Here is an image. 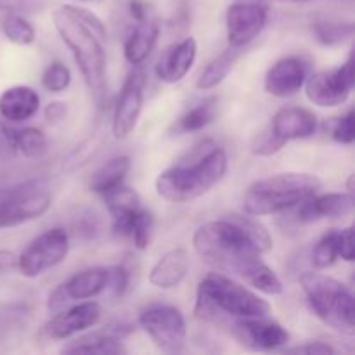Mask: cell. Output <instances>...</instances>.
<instances>
[{"instance_id":"836d02e7","label":"cell","mask_w":355,"mask_h":355,"mask_svg":"<svg viewBox=\"0 0 355 355\" xmlns=\"http://www.w3.org/2000/svg\"><path fill=\"white\" fill-rule=\"evenodd\" d=\"M331 137L340 144H352L355 141V113L350 110L345 116L338 118L331 128Z\"/></svg>"},{"instance_id":"8992f818","label":"cell","mask_w":355,"mask_h":355,"mask_svg":"<svg viewBox=\"0 0 355 355\" xmlns=\"http://www.w3.org/2000/svg\"><path fill=\"white\" fill-rule=\"evenodd\" d=\"M300 284L312 312L326 326L343 335H354V295L345 284L321 272H304Z\"/></svg>"},{"instance_id":"7402d4cb","label":"cell","mask_w":355,"mask_h":355,"mask_svg":"<svg viewBox=\"0 0 355 355\" xmlns=\"http://www.w3.org/2000/svg\"><path fill=\"white\" fill-rule=\"evenodd\" d=\"M40 96L28 85H14L0 94V116L12 123L26 121L37 114Z\"/></svg>"},{"instance_id":"3957f363","label":"cell","mask_w":355,"mask_h":355,"mask_svg":"<svg viewBox=\"0 0 355 355\" xmlns=\"http://www.w3.org/2000/svg\"><path fill=\"white\" fill-rule=\"evenodd\" d=\"M52 21L59 37L71 51L94 103L97 107H104L107 101L104 38L76 16L73 6H62L52 10Z\"/></svg>"},{"instance_id":"f546056e","label":"cell","mask_w":355,"mask_h":355,"mask_svg":"<svg viewBox=\"0 0 355 355\" xmlns=\"http://www.w3.org/2000/svg\"><path fill=\"white\" fill-rule=\"evenodd\" d=\"M338 229H333V231L326 232L321 239L318 241V245L314 246V252H312V263H314L318 269H326V267H331L336 262V259L340 257V248H338Z\"/></svg>"},{"instance_id":"d6986e66","label":"cell","mask_w":355,"mask_h":355,"mask_svg":"<svg viewBox=\"0 0 355 355\" xmlns=\"http://www.w3.org/2000/svg\"><path fill=\"white\" fill-rule=\"evenodd\" d=\"M198 44L193 37H186L179 44L166 49L156 64V76L165 83H177L186 78L196 61Z\"/></svg>"},{"instance_id":"6da1fadb","label":"cell","mask_w":355,"mask_h":355,"mask_svg":"<svg viewBox=\"0 0 355 355\" xmlns=\"http://www.w3.org/2000/svg\"><path fill=\"white\" fill-rule=\"evenodd\" d=\"M193 246L205 262L236 274L263 295L283 293L281 279L262 260L263 253L272 250V238L252 215L232 214L207 222L194 232Z\"/></svg>"},{"instance_id":"52a82bcc","label":"cell","mask_w":355,"mask_h":355,"mask_svg":"<svg viewBox=\"0 0 355 355\" xmlns=\"http://www.w3.org/2000/svg\"><path fill=\"white\" fill-rule=\"evenodd\" d=\"M69 252V236L62 227H54L37 236L17 257L21 276L37 277L45 270L64 262Z\"/></svg>"},{"instance_id":"30bf717a","label":"cell","mask_w":355,"mask_h":355,"mask_svg":"<svg viewBox=\"0 0 355 355\" xmlns=\"http://www.w3.org/2000/svg\"><path fill=\"white\" fill-rule=\"evenodd\" d=\"M52 196L44 187L24 186L0 200V229L16 227L42 217L51 208Z\"/></svg>"},{"instance_id":"7bdbcfd3","label":"cell","mask_w":355,"mask_h":355,"mask_svg":"<svg viewBox=\"0 0 355 355\" xmlns=\"http://www.w3.org/2000/svg\"><path fill=\"white\" fill-rule=\"evenodd\" d=\"M80 2H90V3H99V2H103V0H80Z\"/></svg>"},{"instance_id":"ab89813d","label":"cell","mask_w":355,"mask_h":355,"mask_svg":"<svg viewBox=\"0 0 355 355\" xmlns=\"http://www.w3.org/2000/svg\"><path fill=\"white\" fill-rule=\"evenodd\" d=\"M128 12H130L134 21H142L144 17L149 16L148 6H146L144 0H130L128 2Z\"/></svg>"},{"instance_id":"4fadbf2b","label":"cell","mask_w":355,"mask_h":355,"mask_svg":"<svg viewBox=\"0 0 355 355\" xmlns=\"http://www.w3.org/2000/svg\"><path fill=\"white\" fill-rule=\"evenodd\" d=\"M146 73L142 69H134L121 87L120 97L113 113V135L116 139H125L132 134L142 113L146 89Z\"/></svg>"},{"instance_id":"d4e9b609","label":"cell","mask_w":355,"mask_h":355,"mask_svg":"<svg viewBox=\"0 0 355 355\" xmlns=\"http://www.w3.org/2000/svg\"><path fill=\"white\" fill-rule=\"evenodd\" d=\"M245 47H231L229 45L227 51L222 52L220 55L214 59L207 68L203 69V73L198 78L196 87L200 90H211L217 85H220L227 75L231 73V69L234 68V64L238 62V59L241 58Z\"/></svg>"},{"instance_id":"ee69618b","label":"cell","mask_w":355,"mask_h":355,"mask_svg":"<svg viewBox=\"0 0 355 355\" xmlns=\"http://www.w3.org/2000/svg\"><path fill=\"white\" fill-rule=\"evenodd\" d=\"M349 2H352V0H349Z\"/></svg>"},{"instance_id":"ac0fdd59","label":"cell","mask_w":355,"mask_h":355,"mask_svg":"<svg viewBox=\"0 0 355 355\" xmlns=\"http://www.w3.org/2000/svg\"><path fill=\"white\" fill-rule=\"evenodd\" d=\"M130 333V328L125 324L107 326L101 331H92L80 338L73 340L62 349V354H99L114 355L125 354L123 338Z\"/></svg>"},{"instance_id":"5b68a950","label":"cell","mask_w":355,"mask_h":355,"mask_svg":"<svg viewBox=\"0 0 355 355\" xmlns=\"http://www.w3.org/2000/svg\"><path fill=\"white\" fill-rule=\"evenodd\" d=\"M321 189L319 177L311 173L286 172L253 182L243 198L245 211L252 217L274 215L291 210L318 194Z\"/></svg>"},{"instance_id":"5bb4252c","label":"cell","mask_w":355,"mask_h":355,"mask_svg":"<svg viewBox=\"0 0 355 355\" xmlns=\"http://www.w3.org/2000/svg\"><path fill=\"white\" fill-rule=\"evenodd\" d=\"M267 7L253 2L232 3L225 12V30L231 47H246L252 44L267 24Z\"/></svg>"},{"instance_id":"9a60e30c","label":"cell","mask_w":355,"mask_h":355,"mask_svg":"<svg viewBox=\"0 0 355 355\" xmlns=\"http://www.w3.org/2000/svg\"><path fill=\"white\" fill-rule=\"evenodd\" d=\"M311 68V59L305 55H288V58L279 59L267 71L266 82H263L266 92L274 97L295 96L307 82Z\"/></svg>"},{"instance_id":"e0dca14e","label":"cell","mask_w":355,"mask_h":355,"mask_svg":"<svg viewBox=\"0 0 355 355\" xmlns=\"http://www.w3.org/2000/svg\"><path fill=\"white\" fill-rule=\"evenodd\" d=\"M318 130V118L304 107H283L272 118L269 132L286 146L290 141L307 139Z\"/></svg>"},{"instance_id":"8fae6325","label":"cell","mask_w":355,"mask_h":355,"mask_svg":"<svg viewBox=\"0 0 355 355\" xmlns=\"http://www.w3.org/2000/svg\"><path fill=\"white\" fill-rule=\"evenodd\" d=\"M111 267H90L73 274L68 281L59 284L49 297V311L58 312L64 309L69 302L90 300L110 288Z\"/></svg>"},{"instance_id":"4dcf8cb0","label":"cell","mask_w":355,"mask_h":355,"mask_svg":"<svg viewBox=\"0 0 355 355\" xmlns=\"http://www.w3.org/2000/svg\"><path fill=\"white\" fill-rule=\"evenodd\" d=\"M47 151V139L40 128L26 127L17 130V153L26 158H42Z\"/></svg>"},{"instance_id":"83f0119b","label":"cell","mask_w":355,"mask_h":355,"mask_svg":"<svg viewBox=\"0 0 355 355\" xmlns=\"http://www.w3.org/2000/svg\"><path fill=\"white\" fill-rule=\"evenodd\" d=\"M2 31L9 42L16 45H30L35 42V28L19 12H6L2 19Z\"/></svg>"},{"instance_id":"2e32d148","label":"cell","mask_w":355,"mask_h":355,"mask_svg":"<svg viewBox=\"0 0 355 355\" xmlns=\"http://www.w3.org/2000/svg\"><path fill=\"white\" fill-rule=\"evenodd\" d=\"M101 319V307L96 302H83L69 309H61L42 328V336L47 340H66L69 336L94 328Z\"/></svg>"},{"instance_id":"f1b7e54d","label":"cell","mask_w":355,"mask_h":355,"mask_svg":"<svg viewBox=\"0 0 355 355\" xmlns=\"http://www.w3.org/2000/svg\"><path fill=\"white\" fill-rule=\"evenodd\" d=\"M312 30H314V35L315 38H318L319 44L322 45H328V47H331V45H338V44H343L345 40H349L350 37L354 35V23H342V21H315L314 26H312Z\"/></svg>"},{"instance_id":"60d3db41","label":"cell","mask_w":355,"mask_h":355,"mask_svg":"<svg viewBox=\"0 0 355 355\" xmlns=\"http://www.w3.org/2000/svg\"><path fill=\"white\" fill-rule=\"evenodd\" d=\"M14 263H16V259H14L12 253L7 252V250H0V274L12 269Z\"/></svg>"},{"instance_id":"277c9868","label":"cell","mask_w":355,"mask_h":355,"mask_svg":"<svg viewBox=\"0 0 355 355\" xmlns=\"http://www.w3.org/2000/svg\"><path fill=\"white\" fill-rule=\"evenodd\" d=\"M203 153L193 162L170 166L156 179V193L170 203H187L203 196L224 179L227 155L222 148L205 142Z\"/></svg>"},{"instance_id":"d6a6232c","label":"cell","mask_w":355,"mask_h":355,"mask_svg":"<svg viewBox=\"0 0 355 355\" xmlns=\"http://www.w3.org/2000/svg\"><path fill=\"white\" fill-rule=\"evenodd\" d=\"M69 83H71V71L62 62H52L42 75V85L49 92H62L68 89Z\"/></svg>"},{"instance_id":"7a4b0ae2","label":"cell","mask_w":355,"mask_h":355,"mask_svg":"<svg viewBox=\"0 0 355 355\" xmlns=\"http://www.w3.org/2000/svg\"><path fill=\"white\" fill-rule=\"evenodd\" d=\"M194 314L201 321L229 328L239 319L269 318L270 305L245 284L224 274L210 272L198 286Z\"/></svg>"},{"instance_id":"8d00e7d4","label":"cell","mask_w":355,"mask_h":355,"mask_svg":"<svg viewBox=\"0 0 355 355\" xmlns=\"http://www.w3.org/2000/svg\"><path fill=\"white\" fill-rule=\"evenodd\" d=\"M338 248H340V257H342L345 262H352L355 252H354V229L347 227L340 231L338 236Z\"/></svg>"},{"instance_id":"d590c367","label":"cell","mask_w":355,"mask_h":355,"mask_svg":"<svg viewBox=\"0 0 355 355\" xmlns=\"http://www.w3.org/2000/svg\"><path fill=\"white\" fill-rule=\"evenodd\" d=\"M42 9V0H0L2 12L33 14Z\"/></svg>"},{"instance_id":"b9f144b4","label":"cell","mask_w":355,"mask_h":355,"mask_svg":"<svg viewBox=\"0 0 355 355\" xmlns=\"http://www.w3.org/2000/svg\"><path fill=\"white\" fill-rule=\"evenodd\" d=\"M279 2H295V3H305V2H312V0H279Z\"/></svg>"},{"instance_id":"e575fe53","label":"cell","mask_w":355,"mask_h":355,"mask_svg":"<svg viewBox=\"0 0 355 355\" xmlns=\"http://www.w3.org/2000/svg\"><path fill=\"white\" fill-rule=\"evenodd\" d=\"M17 155V130L0 123V159L14 158Z\"/></svg>"},{"instance_id":"ffe728a7","label":"cell","mask_w":355,"mask_h":355,"mask_svg":"<svg viewBox=\"0 0 355 355\" xmlns=\"http://www.w3.org/2000/svg\"><path fill=\"white\" fill-rule=\"evenodd\" d=\"M298 220L314 222L319 218H342L352 214L354 196L352 193H328L314 194L304 203L298 205Z\"/></svg>"},{"instance_id":"cb8c5ba5","label":"cell","mask_w":355,"mask_h":355,"mask_svg":"<svg viewBox=\"0 0 355 355\" xmlns=\"http://www.w3.org/2000/svg\"><path fill=\"white\" fill-rule=\"evenodd\" d=\"M159 37V23L155 17L148 16L142 21H135L132 33L125 42L123 54L130 64L139 66L151 55Z\"/></svg>"},{"instance_id":"603a6c76","label":"cell","mask_w":355,"mask_h":355,"mask_svg":"<svg viewBox=\"0 0 355 355\" xmlns=\"http://www.w3.org/2000/svg\"><path fill=\"white\" fill-rule=\"evenodd\" d=\"M189 270V257L184 248L166 252L149 272V283L159 290H172L184 281Z\"/></svg>"},{"instance_id":"4316f807","label":"cell","mask_w":355,"mask_h":355,"mask_svg":"<svg viewBox=\"0 0 355 355\" xmlns=\"http://www.w3.org/2000/svg\"><path fill=\"white\" fill-rule=\"evenodd\" d=\"M217 97H208V99L201 101L194 107L182 114L179 118L173 128L177 134H191V132H200L203 130L207 125L214 121L215 113H217Z\"/></svg>"},{"instance_id":"ba28073f","label":"cell","mask_w":355,"mask_h":355,"mask_svg":"<svg viewBox=\"0 0 355 355\" xmlns=\"http://www.w3.org/2000/svg\"><path fill=\"white\" fill-rule=\"evenodd\" d=\"M139 326L163 352L177 354L186 345V321L179 309L155 305L139 315Z\"/></svg>"},{"instance_id":"74e56055","label":"cell","mask_w":355,"mask_h":355,"mask_svg":"<svg viewBox=\"0 0 355 355\" xmlns=\"http://www.w3.org/2000/svg\"><path fill=\"white\" fill-rule=\"evenodd\" d=\"M284 352H291V354H335L336 350L333 349L331 345L322 342H309L305 345H298V347H290V349H284Z\"/></svg>"},{"instance_id":"9c48e42d","label":"cell","mask_w":355,"mask_h":355,"mask_svg":"<svg viewBox=\"0 0 355 355\" xmlns=\"http://www.w3.org/2000/svg\"><path fill=\"white\" fill-rule=\"evenodd\" d=\"M354 83V59L350 55L338 68L309 75L305 82V94L315 106L335 107L349 99Z\"/></svg>"},{"instance_id":"7c38bea8","label":"cell","mask_w":355,"mask_h":355,"mask_svg":"<svg viewBox=\"0 0 355 355\" xmlns=\"http://www.w3.org/2000/svg\"><path fill=\"white\" fill-rule=\"evenodd\" d=\"M231 335L241 347L260 352L279 350L290 342V333L269 318L239 319L229 326Z\"/></svg>"},{"instance_id":"44dd1931","label":"cell","mask_w":355,"mask_h":355,"mask_svg":"<svg viewBox=\"0 0 355 355\" xmlns=\"http://www.w3.org/2000/svg\"><path fill=\"white\" fill-rule=\"evenodd\" d=\"M103 198L106 201V208L111 215V220H113L114 234L121 236V238H128L132 220H134L135 214L142 208L139 194L128 186H125L123 182L121 186L114 187L113 191L104 194Z\"/></svg>"},{"instance_id":"f35d334b","label":"cell","mask_w":355,"mask_h":355,"mask_svg":"<svg viewBox=\"0 0 355 355\" xmlns=\"http://www.w3.org/2000/svg\"><path fill=\"white\" fill-rule=\"evenodd\" d=\"M64 116H66L64 103L54 101V103H51L47 107H45V120H47L49 123H58V121H61Z\"/></svg>"},{"instance_id":"1f68e13d","label":"cell","mask_w":355,"mask_h":355,"mask_svg":"<svg viewBox=\"0 0 355 355\" xmlns=\"http://www.w3.org/2000/svg\"><path fill=\"white\" fill-rule=\"evenodd\" d=\"M153 225H155V218H153L151 211L146 210V208H141V210L135 214L134 220H132L130 236H128V238L134 241L135 248L139 250L148 248L149 241H151Z\"/></svg>"},{"instance_id":"484cf974","label":"cell","mask_w":355,"mask_h":355,"mask_svg":"<svg viewBox=\"0 0 355 355\" xmlns=\"http://www.w3.org/2000/svg\"><path fill=\"white\" fill-rule=\"evenodd\" d=\"M128 170H130V158L128 156L111 158L106 165L101 166L92 175V179H90V191L104 196V194L125 182Z\"/></svg>"}]
</instances>
